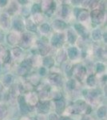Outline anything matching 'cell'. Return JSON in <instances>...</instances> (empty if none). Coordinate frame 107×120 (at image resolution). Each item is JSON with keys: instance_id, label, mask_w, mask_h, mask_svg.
Returning a JSON list of instances; mask_svg holds the SVG:
<instances>
[{"instance_id": "5", "label": "cell", "mask_w": 107, "mask_h": 120, "mask_svg": "<svg viewBox=\"0 0 107 120\" xmlns=\"http://www.w3.org/2000/svg\"><path fill=\"white\" fill-rule=\"evenodd\" d=\"M37 108L40 113H47L50 110V103L48 102H41L37 105Z\"/></svg>"}, {"instance_id": "21", "label": "cell", "mask_w": 107, "mask_h": 120, "mask_svg": "<svg viewBox=\"0 0 107 120\" xmlns=\"http://www.w3.org/2000/svg\"><path fill=\"white\" fill-rule=\"evenodd\" d=\"M26 27L29 30H31V31H36V30H37L35 23L33 22L31 20H27Z\"/></svg>"}, {"instance_id": "1", "label": "cell", "mask_w": 107, "mask_h": 120, "mask_svg": "<svg viewBox=\"0 0 107 120\" xmlns=\"http://www.w3.org/2000/svg\"><path fill=\"white\" fill-rule=\"evenodd\" d=\"M91 17H92V20L94 21L97 24H100L102 22L103 19H104V15L103 12L99 11L98 9H94L91 13Z\"/></svg>"}, {"instance_id": "14", "label": "cell", "mask_w": 107, "mask_h": 120, "mask_svg": "<svg viewBox=\"0 0 107 120\" xmlns=\"http://www.w3.org/2000/svg\"><path fill=\"white\" fill-rule=\"evenodd\" d=\"M74 27L76 29V30L77 31V33L80 34L82 37H84V38L87 37V33L85 31V28L82 26V25L80 24V23H77V24H75Z\"/></svg>"}, {"instance_id": "9", "label": "cell", "mask_w": 107, "mask_h": 120, "mask_svg": "<svg viewBox=\"0 0 107 120\" xmlns=\"http://www.w3.org/2000/svg\"><path fill=\"white\" fill-rule=\"evenodd\" d=\"M0 23L4 28H8L10 26V18L7 14H3L0 17Z\"/></svg>"}, {"instance_id": "10", "label": "cell", "mask_w": 107, "mask_h": 120, "mask_svg": "<svg viewBox=\"0 0 107 120\" xmlns=\"http://www.w3.org/2000/svg\"><path fill=\"white\" fill-rule=\"evenodd\" d=\"M21 40H22V43L23 46H29L32 40L31 34H28V33H25V34H23L22 38H21Z\"/></svg>"}, {"instance_id": "46", "label": "cell", "mask_w": 107, "mask_h": 120, "mask_svg": "<svg viewBox=\"0 0 107 120\" xmlns=\"http://www.w3.org/2000/svg\"><path fill=\"white\" fill-rule=\"evenodd\" d=\"M2 90H3V85L0 83V92H1Z\"/></svg>"}, {"instance_id": "49", "label": "cell", "mask_w": 107, "mask_h": 120, "mask_svg": "<svg viewBox=\"0 0 107 120\" xmlns=\"http://www.w3.org/2000/svg\"><path fill=\"white\" fill-rule=\"evenodd\" d=\"M0 40H1V34H0Z\"/></svg>"}, {"instance_id": "24", "label": "cell", "mask_w": 107, "mask_h": 120, "mask_svg": "<svg viewBox=\"0 0 107 120\" xmlns=\"http://www.w3.org/2000/svg\"><path fill=\"white\" fill-rule=\"evenodd\" d=\"M86 82H87V84H88L89 86H94L95 83H96V79H95L94 75H89L88 78H87Z\"/></svg>"}, {"instance_id": "34", "label": "cell", "mask_w": 107, "mask_h": 120, "mask_svg": "<svg viewBox=\"0 0 107 120\" xmlns=\"http://www.w3.org/2000/svg\"><path fill=\"white\" fill-rule=\"evenodd\" d=\"M104 70H105V66L102 64V63H99L97 64V71L98 72H102V71H104Z\"/></svg>"}, {"instance_id": "43", "label": "cell", "mask_w": 107, "mask_h": 120, "mask_svg": "<svg viewBox=\"0 0 107 120\" xmlns=\"http://www.w3.org/2000/svg\"><path fill=\"white\" fill-rule=\"evenodd\" d=\"M7 1H6V0H0V7H3V6H5L6 4H7Z\"/></svg>"}, {"instance_id": "16", "label": "cell", "mask_w": 107, "mask_h": 120, "mask_svg": "<svg viewBox=\"0 0 107 120\" xmlns=\"http://www.w3.org/2000/svg\"><path fill=\"white\" fill-rule=\"evenodd\" d=\"M14 27L17 30H22L24 27L23 22L20 19H16L14 22Z\"/></svg>"}, {"instance_id": "15", "label": "cell", "mask_w": 107, "mask_h": 120, "mask_svg": "<svg viewBox=\"0 0 107 120\" xmlns=\"http://www.w3.org/2000/svg\"><path fill=\"white\" fill-rule=\"evenodd\" d=\"M67 38H68V41L70 42V43H74L76 39H77V36H76L75 33L74 32V30H68Z\"/></svg>"}, {"instance_id": "18", "label": "cell", "mask_w": 107, "mask_h": 120, "mask_svg": "<svg viewBox=\"0 0 107 120\" xmlns=\"http://www.w3.org/2000/svg\"><path fill=\"white\" fill-rule=\"evenodd\" d=\"M28 102L30 105H34L37 102V96L34 93H30L28 94Z\"/></svg>"}, {"instance_id": "25", "label": "cell", "mask_w": 107, "mask_h": 120, "mask_svg": "<svg viewBox=\"0 0 107 120\" xmlns=\"http://www.w3.org/2000/svg\"><path fill=\"white\" fill-rule=\"evenodd\" d=\"M7 114V109L5 105L0 104V119H3Z\"/></svg>"}, {"instance_id": "37", "label": "cell", "mask_w": 107, "mask_h": 120, "mask_svg": "<svg viewBox=\"0 0 107 120\" xmlns=\"http://www.w3.org/2000/svg\"><path fill=\"white\" fill-rule=\"evenodd\" d=\"M72 71H73V67H72L70 65L67 66L66 69V75L68 74V75H71Z\"/></svg>"}, {"instance_id": "31", "label": "cell", "mask_w": 107, "mask_h": 120, "mask_svg": "<svg viewBox=\"0 0 107 120\" xmlns=\"http://www.w3.org/2000/svg\"><path fill=\"white\" fill-rule=\"evenodd\" d=\"M61 13H62V16H63V18L66 17L68 13H69V7H68L66 5H63V7H62Z\"/></svg>"}, {"instance_id": "20", "label": "cell", "mask_w": 107, "mask_h": 120, "mask_svg": "<svg viewBox=\"0 0 107 120\" xmlns=\"http://www.w3.org/2000/svg\"><path fill=\"white\" fill-rule=\"evenodd\" d=\"M12 80H13V78L11 75H7L6 76H4L3 78V85L6 86H9L11 85V83L12 82Z\"/></svg>"}, {"instance_id": "6", "label": "cell", "mask_w": 107, "mask_h": 120, "mask_svg": "<svg viewBox=\"0 0 107 120\" xmlns=\"http://www.w3.org/2000/svg\"><path fill=\"white\" fill-rule=\"evenodd\" d=\"M85 73H86V69L82 66L77 67V68L75 69V76L80 80H81L85 77Z\"/></svg>"}, {"instance_id": "2", "label": "cell", "mask_w": 107, "mask_h": 120, "mask_svg": "<svg viewBox=\"0 0 107 120\" xmlns=\"http://www.w3.org/2000/svg\"><path fill=\"white\" fill-rule=\"evenodd\" d=\"M64 42V35L62 34H55L51 38L52 45L56 47H61Z\"/></svg>"}, {"instance_id": "11", "label": "cell", "mask_w": 107, "mask_h": 120, "mask_svg": "<svg viewBox=\"0 0 107 120\" xmlns=\"http://www.w3.org/2000/svg\"><path fill=\"white\" fill-rule=\"evenodd\" d=\"M53 26L56 30H64L66 27V24L63 22V21H61V20H57L54 21L53 22Z\"/></svg>"}, {"instance_id": "29", "label": "cell", "mask_w": 107, "mask_h": 120, "mask_svg": "<svg viewBox=\"0 0 107 120\" xmlns=\"http://www.w3.org/2000/svg\"><path fill=\"white\" fill-rule=\"evenodd\" d=\"M92 37L94 40H98L100 39V38L102 37V34L99 30H95L92 33Z\"/></svg>"}, {"instance_id": "19", "label": "cell", "mask_w": 107, "mask_h": 120, "mask_svg": "<svg viewBox=\"0 0 107 120\" xmlns=\"http://www.w3.org/2000/svg\"><path fill=\"white\" fill-rule=\"evenodd\" d=\"M43 64L46 67H51L54 65V59L51 57H46L43 60Z\"/></svg>"}, {"instance_id": "27", "label": "cell", "mask_w": 107, "mask_h": 120, "mask_svg": "<svg viewBox=\"0 0 107 120\" xmlns=\"http://www.w3.org/2000/svg\"><path fill=\"white\" fill-rule=\"evenodd\" d=\"M41 32L44 33V34H47V33L50 32V26L47 24V23H44V24H42V26H41Z\"/></svg>"}, {"instance_id": "17", "label": "cell", "mask_w": 107, "mask_h": 120, "mask_svg": "<svg viewBox=\"0 0 107 120\" xmlns=\"http://www.w3.org/2000/svg\"><path fill=\"white\" fill-rule=\"evenodd\" d=\"M77 54H78V51H77V49L76 47H70L68 50V56L71 59H75L77 56Z\"/></svg>"}, {"instance_id": "13", "label": "cell", "mask_w": 107, "mask_h": 120, "mask_svg": "<svg viewBox=\"0 0 107 120\" xmlns=\"http://www.w3.org/2000/svg\"><path fill=\"white\" fill-rule=\"evenodd\" d=\"M7 40H8V42L10 44H15V43H16V42H18L19 37L16 33L12 32L8 35V37H7Z\"/></svg>"}, {"instance_id": "3", "label": "cell", "mask_w": 107, "mask_h": 120, "mask_svg": "<svg viewBox=\"0 0 107 120\" xmlns=\"http://www.w3.org/2000/svg\"><path fill=\"white\" fill-rule=\"evenodd\" d=\"M87 106H85V103L82 101L77 102L74 106H71V113H80L81 111H85Z\"/></svg>"}, {"instance_id": "39", "label": "cell", "mask_w": 107, "mask_h": 120, "mask_svg": "<svg viewBox=\"0 0 107 120\" xmlns=\"http://www.w3.org/2000/svg\"><path fill=\"white\" fill-rule=\"evenodd\" d=\"M97 6H98V2H96V1H94V2H91V3H90V8L91 9H94L95 7H97Z\"/></svg>"}, {"instance_id": "48", "label": "cell", "mask_w": 107, "mask_h": 120, "mask_svg": "<svg viewBox=\"0 0 107 120\" xmlns=\"http://www.w3.org/2000/svg\"><path fill=\"white\" fill-rule=\"evenodd\" d=\"M22 120H30V119H27V118H23V119H22Z\"/></svg>"}, {"instance_id": "28", "label": "cell", "mask_w": 107, "mask_h": 120, "mask_svg": "<svg viewBox=\"0 0 107 120\" xmlns=\"http://www.w3.org/2000/svg\"><path fill=\"white\" fill-rule=\"evenodd\" d=\"M51 3L52 2L50 1H43L42 3V8L44 11H49L50 7H51Z\"/></svg>"}, {"instance_id": "33", "label": "cell", "mask_w": 107, "mask_h": 120, "mask_svg": "<svg viewBox=\"0 0 107 120\" xmlns=\"http://www.w3.org/2000/svg\"><path fill=\"white\" fill-rule=\"evenodd\" d=\"M40 6L38 4H34V6L32 7V12L34 13V14H36V13L39 12L40 11Z\"/></svg>"}, {"instance_id": "32", "label": "cell", "mask_w": 107, "mask_h": 120, "mask_svg": "<svg viewBox=\"0 0 107 120\" xmlns=\"http://www.w3.org/2000/svg\"><path fill=\"white\" fill-rule=\"evenodd\" d=\"M12 54L15 57L18 58L21 55V54H22V50L18 47H15V48H14V50L12 51Z\"/></svg>"}, {"instance_id": "41", "label": "cell", "mask_w": 107, "mask_h": 120, "mask_svg": "<svg viewBox=\"0 0 107 120\" xmlns=\"http://www.w3.org/2000/svg\"><path fill=\"white\" fill-rule=\"evenodd\" d=\"M50 120H58V116L55 115V114H51L49 116Z\"/></svg>"}, {"instance_id": "38", "label": "cell", "mask_w": 107, "mask_h": 120, "mask_svg": "<svg viewBox=\"0 0 107 120\" xmlns=\"http://www.w3.org/2000/svg\"><path fill=\"white\" fill-rule=\"evenodd\" d=\"M54 99H55V100H59V99H61V98H62V94H61V93H59V92L54 93Z\"/></svg>"}, {"instance_id": "22", "label": "cell", "mask_w": 107, "mask_h": 120, "mask_svg": "<svg viewBox=\"0 0 107 120\" xmlns=\"http://www.w3.org/2000/svg\"><path fill=\"white\" fill-rule=\"evenodd\" d=\"M88 13L85 11H79V15H78V19L80 21H85L88 19Z\"/></svg>"}, {"instance_id": "30", "label": "cell", "mask_w": 107, "mask_h": 120, "mask_svg": "<svg viewBox=\"0 0 107 120\" xmlns=\"http://www.w3.org/2000/svg\"><path fill=\"white\" fill-rule=\"evenodd\" d=\"M66 86H67L68 89H70V90H74L76 86L75 80H74V79H70V80H69L66 83Z\"/></svg>"}, {"instance_id": "47", "label": "cell", "mask_w": 107, "mask_h": 120, "mask_svg": "<svg viewBox=\"0 0 107 120\" xmlns=\"http://www.w3.org/2000/svg\"><path fill=\"white\" fill-rule=\"evenodd\" d=\"M62 120H71V119H68V118H62Z\"/></svg>"}, {"instance_id": "8", "label": "cell", "mask_w": 107, "mask_h": 120, "mask_svg": "<svg viewBox=\"0 0 107 120\" xmlns=\"http://www.w3.org/2000/svg\"><path fill=\"white\" fill-rule=\"evenodd\" d=\"M38 48L40 50V53L42 55H46L48 52L50 51V47L46 42H42V41H39L38 42Z\"/></svg>"}, {"instance_id": "36", "label": "cell", "mask_w": 107, "mask_h": 120, "mask_svg": "<svg viewBox=\"0 0 107 120\" xmlns=\"http://www.w3.org/2000/svg\"><path fill=\"white\" fill-rule=\"evenodd\" d=\"M16 9H17V6H15V4H12L9 7V12L11 13V14H13L14 12H15V11H17Z\"/></svg>"}, {"instance_id": "23", "label": "cell", "mask_w": 107, "mask_h": 120, "mask_svg": "<svg viewBox=\"0 0 107 120\" xmlns=\"http://www.w3.org/2000/svg\"><path fill=\"white\" fill-rule=\"evenodd\" d=\"M66 58V53L65 51H61L57 55V61L58 62H63Z\"/></svg>"}, {"instance_id": "44", "label": "cell", "mask_w": 107, "mask_h": 120, "mask_svg": "<svg viewBox=\"0 0 107 120\" xmlns=\"http://www.w3.org/2000/svg\"><path fill=\"white\" fill-rule=\"evenodd\" d=\"M81 120H89V118L88 116H84V117L81 119Z\"/></svg>"}, {"instance_id": "26", "label": "cell", "mask_w": 107, "mask_h": 120, "mask_svg": "<svg viewBox=\"0 0 107 120\" xmlns=\"http://www.w3.org/2000/svg\"><path fill=\"white\" fill-rule=\"evenodd\" d=\"M106 108L105 107V106H102V107H100L98 109V116L99 118H101V119H102V118L105 117V115H106Z\"/></svg>"}, {"instance_id": "42", "label": "cell", "mask_w": 107, "mask_h": 120, "mask_svg": "<svg viewBox=\"0 0 107 120\" xmlns=\"http://www.w3.org/2000/svg\"><path fill=\"white\" fill-rule=\"evenodd\" d=\"M45 74H46V69H45L44 67H42V68L40 69V75H45Z\"/></svg>"}, {"instance_id": "45", "label": "cell", "mask_w": 107, "mask_h": 120, "mask_svg": "<svg viewBox=\"0 0 107 120\" xmlns=\"http://www.w3.org/2000/svg\"><path fill=\"white\" fill-rule=\"evenodd\" d=\"M104 40H105V42H107V38H106V34H104Z\"/></svg>"}, {"instance_id": "7", "label": "cell", "mask_w": 107, "mask_h": 120, "mask_svg": "<svg viewBox=\"0 0 107 120\" xmlns=\"http://www.w3.org/2000/svg\"><path fill=\"white\" fill-rule=\"evenodd\" d=\"M49 79L52 84L56 86H59L60 84H62V77L58 74H52L49 77Z\"/></svg>"}, {"instance_id": "50", "label": "cell", "mask_w": 107, "mask_h": 120, "mask_svg": "<svg viewBox=\"0 0 107 120\" xmlns=\"http://www.w3.org/2000/svg\"><path fill=\"white\" fill-rule=\"evenodd\" d=\"M34 120H36V119H34Z\"/></svg>"}, {"instance_id": "4", "label": "cell", "mask_w": 107, "mask_h": 120, "mask_svg": "<svg viewBox=\"0 0 107 120\" xmlns=\"http://www.w3.org/2000/svg\"><path fill=\"white\" fill-rule=\"evenodd\" d=\"M18 102L19 105H20V109L22 113L23 114H26L30 111V106L26 102V100H25V98L22 97V96H19L18 97Z\"/></svg>"}, {"instance_id": "35", "label": "cell", "mask_w": 107, "mask_h": 120, "mask_svg": "<svg viewBox=\"0 0 107 120\" xmlns=\"http://www.w3.org/2000/svg\"><path fill=\"white\" fill-rule=\"evenodd\" d=\"M3 59H4L5 63H9L10 60H11V54H10L9 51H7L5 53L4 56H3Z\"/></svg>"}, {"instance_id": "40", "label": "cell", "mask_w": 107, "mask_h": 120, "mask_svg": "<svg viewBox=\"0 0 107 120\" xmlns=\"http://www.w3.org/2000/svg\"><path fill=\"white\" fill-rule=\"evenodd\" d=\"M34 19H35V21L37 22H41V21L42 20V17L40 15H35V16H34Z\"/></svg>"}, {"instance_id": "12", "label": "cell", "mask_w": 107, "mask_h": 120, "mask_svg": "<svg viewBox=\"0 0 107 120\" xmlns=\"http://www.w3.org/2000/svg\"><path fill=\"white\" fill-rule=\"evenodd\" d=\"M55 109L58 113H62L65 109V102L62 99L55 101Z\"/></svg>"}]
</instances>
